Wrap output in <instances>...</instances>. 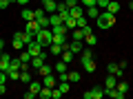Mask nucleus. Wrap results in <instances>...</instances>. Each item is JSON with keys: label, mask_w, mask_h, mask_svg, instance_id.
Returning a JSON list of instances; mask_svg holds the SVG:
<instances>
[{"label": "nucleus", "mask_w": 133, "mask_h": 99, "mask_svg": "<svg viewBox=\"0 0 133 99\" xmlns=\"http://www.w3.org/2000/svg\"><path fill=\"white\" fill-rule=\"evenodd\" d=\"M56 73H66V62H58V64H56Z\"/></svg>", "instance_id": "32"}, {"label": "nucleus", "mask_w": 133, "mask_h": 99, "mask_svg": "<svg viewBox=\"0 0 133 99\" xmlns=\"http://www.w3.org/2000/svg\"><path fill=\"white\" fill-rule=\"evenodd\" d=\"M104 95H109V97H113V99H124V93H120L118 88H107Z\"/></svg>", "instance_id": "12"}, {"label": "nucleus", "mask_w": 133, "mask_h": 99, "mask_svg": "<svg viewBox=\"0 0 133 99\" xmlns=\"http://www.w3.org/2000/svg\"><path fill=\"white\" fill-rule=\"evenodd\" d=\"M14 38H18V40H22L24 44H29V42H31V40H36V35H31V33L22 31V33H14Z\"/></svg>", "instance_id": "9"}, {"label": "nucleus", "mask_w": 133, "mask_h": 99, "mask_svg": "<svg viewBox=\"0 0 133 99\" xmlns=\"http://www.w3.org/2000/svg\"><path fill=\"white\" fill-rule=\"evenodd\" d=\"M40 29H42V27H40V22H38V20H29V22H27V29H24V31H27V33H31V35H36V33H38Z\"/></svg>", "instance_id": "7"}, {"label": "nucleus", "mask_w": 133, "mask_h": 99, "mask_svg": "<svg viewBox=\"0 0 133 99\" xmlns=\"http://www.w3.org/2000/svg\"><path fill=\"white\" fill-rule=\"evenodd\" d=\"M69 15H73V18H80V15H84V9H82L80 5H76V7H71V9H69Z\"/></svg>", "instance_id": "16"}, {"label": "nucleus", "mask_w": 133, "mask_h": 99, "mask_svg": "<svg viewBox=\"0 0 133 99\" xmlns=\"http://www.w3.org/2000/svg\"><path fill=\"white\" fill-rule=\"evenodd\" d=\"M58 88L62 90V95H64V93H69V81H58Z\"/></svg>", "instance_id": "35"}, {"label": "nucleus", "mask_w": 133, "mask_h": 99, "mask_svg": "<svg viewBox=\"0 0 133 99\" xmlns=\"http://www.w3.org/2000/svg\"><path fill=\"white\" fill-rule=\"evenodd\" d=\"M5 93H7V86H5V84H0V95H5Z\"/></svg>", "instance_id": "43"}, {"label": "nucleus", "mask_w": 133, "mask_h": 99, "mask_svg": "<svg viewBox=\"0 0 133 99\" xmlns=\"http://www.w3.org/2000/svg\"><path fill=\"white\" fill-rule=\"evenodd\" d=\"M115 88H118V90H120V93H124V95H127V93H129V84H127V81H122V79H120V81H118V84H115Z\"/></svg>", "instance_id": "27"}, {"label": "nucleus", "mask_w": 133, "mask_h": 99, "mask_svg": "<svg viewBox=\"0 0 133 99\" xmlns=\"http://www.w3.org/2000/svg\"><path fill=\"white\" fill-rule=\"evenodd\" d=\"M91 57H93V51H91V46H89V48H82L80 60H91Z\"/></svg>", "instance_id": "30"}, {"label": "nucleus", "mask_w": 133, "mask_h": 99, "mask_svg": "<svg viewBox=\"0 0 133 99\" xmlns=\"http://www.w3.org/2000/svg\"><path fill=\"white\" fill-rule=\"evenodd\" d=\"M84 42H87V46H95V44H98V38H95L93 33H89V35L84 38Z\"/></svg>", "instance_id": "24"}, {"label": "nucleus", "mask_w": 133, "mask_h": 99, "mask_svg": "<svg viewBox=\"0 0 133 99\" xmlns=\"http://www.w3.org/2000/svg\"><path fill=\"white\" fill-rule=\"evenodd\" d=\"M9 2H11V5H14V2H18V0H9Z\"/></svg>", "instance_id": "47"}, {"label": "nucleus", "mask_w": 133, "mask_h": 99, "mask_svg": "<svg viewBox=\"0 0 133 99\" xmlns=\"http://www.w3.org/2000/svg\"><path fill=\"white\" fill-rule=\"evenodd\" d=\"M40 88H42V84H40V81H31V84H29V90L24 93V97H27V99H33V97H38Z\"/></svg>", "instance_id": "3"}, {"label": "nucleus", "mask_w": 133, "mask_h": 99, "mask_svg": "<svg viewBox=\"0 0 133 99\" xmlns=\"http://www.w3.org/2000/svg\"><path fill=\"white\" fill-rule=\"evenodd\" d=\"M82 62V68H84L87 73H93L95 71V62H93V57H91V60H80Z\"/></svg>", "instance_id": "11"}, {"label": "nucleus", "mask_w": 133, "mask_h": 99, "mask_svg": "<svg viewBox=\"0 0 133 99\" xmlns=\"http://www.w3.org/2000/svg\"><path fill=\"white\" fill-rule=\"evenodd\" d=\"M95 22H98V27H100V29H111V27L115 24V15L111 13V11L102 9V11H100V15L95 18Z\"/></svg>", "instance_id": "1"}, {"label": "nucleus", "mask_w": 133, "mask_h": 99, "mask_svg": "<svg viewBox=\"0 0 133 99\" xmlns=\"http://www.w3.org/2000/svg\"><path fill=\"white\" fill-rule=\"evenodd\" d=\"M9 5H11L9 0H0V9H7V7H9Z\"/></svg>", "instance_id": "41"}, {"label": "nucleus", "mask_w": 133, "mask_h": 99, "mask_svg": "<svg viewBox=\"0 0 133 99\" xmlns=\"http://www.w3.org/2000/svg\"><path fill=\"white\" fill-rule=\"evenodd\" d=\"M127 5H129V9H131V11H133V0H131V2H127Z\"/></svg>", "instance_id": "46"}, {"label": "nucleus", "mask_w": 133, "mask_h": 99, "mask_svg": "<svg viewBox=\"0 0 133 99\" xmlns=\"http://www.w3.org/2000/svg\"><path fill=\"white\" fill-rule=\"evenodd\" d=\"M20 60H22V62H31V53H29V51H22V53H20Z\"/></svg>", "instance_id": "36"}, {"label": "nucleus", "mask_w": 133, "mask_h": 99, "mask_svg": "<svg viewBox=\"0 0 133 99\" xmlns=\"http://www.w3.org/2000/svg\"><path fill=\"white\" fill-rule=\"evenodd\" d=\"M22 20H27V22H29V20H36L33 9H27V7H24V9H22Z\"/></svg>", "instance_id": "22"}, {"label": "nucleus", "mask_w": 133, "mask_h": 99, "mask_svg": "<svg viewBox=\"0 0 133 99\" xmlns=\"http://www.w3.org/2000/svg\"><path fill=\"white\" fill-rule=\"evenodd\" d=\"M0 57H2V51H0Z\"/></svg>", "instance_id": "48"}, {"label": "nucleus", "mask_w": 133, "mask_h": 99, "mask_svg": "<svg viewBox=\"0 0 133 99\" xmlns=\"http://www.w3.org/2000/svg\"><path fill=\"white\" fill-rule=\"evenodd\" d=\"M115 84H118V77H115V75H109V77H107V81H104V90H107V88H115Z\"/></svg>", "instance_id": "19"}, {"label": "nucleus", "mask_w": 133, "mask_h": 99, "mask_svg": "<svg viewBox=\"0 0 133 99\" xmlns=\"http://www.w3.org/2000/svg\"><path fill=\"white\" fill-rule=\"evenodd\" d=\"M42 86H49V88H56V86H58V79L51 75V73H49V75H44V77H42Z\"/></svg>", "instance_id": "8"}, {"label": "nucleus", "mask_w": 133, "mask_h": 99, "mask_svg": "<svg viewBox=\"0 0 133 99\" xmlns=\"http://www.w3.org/2000/svg\"><path fill=\"white\" fill-rule=\"evenodd\" d=\"M49 24H51V27H56V24H62L60 15H58V13H49Z\"/></svg>", "instance_id": "23"}, {"label": "nucleus", "mask_w": 133, "mask_h": 99, "mask_svg": "<svg viewBox=\"0 0 133 99\" xmlns=\"http://www.w3.org/2000/svg\"><path fill=\"white\" fill-rule=\"evenodd\" d=\"M80 5H84V7H93V5H95V0H80Z\"/></svg>", "instance_id": "40"}, {"label": "nucleus", "mask_w": 133, "mask_h": 99, "mask_svg": "<svg viewBox=\"0 0 133 99\" xmlns=\"http://www.w3.org/2000/svg\"><path fill=\"white\" fill-rule=\"evenodd\" d=\"M38 73H40V75H42V77H44V75H49V73H51V66H49L47 62H44V64H42V66H40V68H38Z\"/></svg>", "instance_id": "28"}, {"label": "nucleus", "mask_w": 133, "mask_h": 99, "mask_svg": "<svg viewBox=\"0 0 133 99\" xmlns=\"http://www.w3.org/2000/svg\"><path fill=\"white\" fill-rule=\"evenodd\" d=\"M73 55H76V53H73L71 48H64V51L60 53V60L66 62V64H71V62H73Z\"/></svg>", "instance_id": "10"}, {"label": "nucleus", "mask_w": 133, "mask_h": 99, "mask_svg": "<svg viewBox=\"0 0 133 99\" xmlns=\"http://www.w3.org/2000/svg\"><path fill=\"white\" fill-rule=\"evenodd\" d=\"M62 51H64V48H62L60 44H51V46H49V53H51V55H60Z\"/></svg>", "instance_id": "25"}, {"label": "nucleus", "mask_w": 133, "mask_h": 99, "mask_svg": "<svg viewBox=\"0 0 133 99\" xmlns=\"http://www.w3.org/2000/svg\"><path fill=\"white\" fill-rule=\"evenodd\" d=\"M2 48H5V40H0V51H2Z\"/></svg>", "instance_id": "45"}, {"label": "nucleus", "mask_w": 133, "mask_h": 99, "mask_svg": "<svg viewBox=\"0 0 133 99\" xmlns=\"http://www.w3.org/2000/svg\"><path fill=\"white\" fill-rule=\"evenodd\" d=\"M9 66H11V55H9V53H2V57H0V71L7 73V71H9Z\"/></svg>", "instance_id": "5"}, {"label": "nucleus", "mask_w": 133, "mask_h": 99, "mask_svg": "<svg viewBox=\"0 0 133 99\" xmlns=\"http://www.w3.org/2000/svg\"><path fill=\"white\" fill-rule=\"evenodd\" d=\"M69 48H71L73 53H82V42L80 40H71V42H69Z\"/></svg>", "instance_id": "17"}, {"label": "nucleus", "mask_w": 133, "mask_h": 99, "mask_svg": "<svg viewBox=\"0 0 133 99\" xmlns=\"http://www.w3.org/2000/svg\"><path fill=\"white\" fill-rule=\"evenodd\" d=\"M71 40H80V42H82V40H84V29L76 27V29H73V33H71Z\"/></svg>", "instance_id": "14"}, {"label": "nucleus", "mask_w": 133, "mask_h": 99, "mask_svg": "<svg viewBox=\"0 0 133 99\" xmlns=\"http://www.w3.org/2000/svg\"><path fill=\"white\" fill-rule=\"evenodd\" d=\"M7 77L14 79V81H18L20 79V71H18V68H9V71H7Z\"/></svg>", "instance_id": "20"}, {"label": "nucleus", "mask_w": 133, "mask_h": 99, "mask_svg": "<svg viewBox=\"0 0 133 99\" xmlns=\"http://www.w3.org/2000/svg\"><path fill=\"white\" fill-rule=\"evenodd\" d=\"M24 46H27V44H24L22 40H18V38H14V48H16V51H22Z\"/></svg>", "instance_id": "31"}, {"label": "nucleus", "mask_w": 133, "mask_h": 99, "mask_svg": "<svg viewBox=\"0 0 133 99\" xmlns=\"http://www.w3.org/2000/svg\"><path fill=\"white\" fill-rule=\"evenodd\" d=\"M107 11H111L113 15H118V11H120V2H118V0H111L109 7H107Z\"/></svg>", "instance_id": "18"}, {"label": "nucleus", "mask_w": 133, "mask_h": 99, "mask_svg": "<svg viewBox=\"0 0 133 99\" xmlns=\"http://www.w3.org/2000/svg\"><path fill=\"white\" fill-rule=\"evenodd\" d=\"M7 79H9V77H7V73H2V71H0V84H5Z\"/></svg>", "instance_id": "42"}, {"label": "nucleus", "mask_w": 133, "mask_h": 99, "mask_svg": "<svg viewBox=\"0 0 133 99\" xmlns=\"http://www.w3.org/2000/svg\"><path fill=\"white\" fill-rule=\"evenodd\" d=\"M98 15H100V7H87V18H91V20H95V18H98Z\"/></svg>", "instance_id": "15"}, {"label": "nucleus", "mask_w": 133, "mask_h": 99, "mask_svg": "<svg viewBox=\"0 0 133 99\" xmlns=\"http://www.w3.org/2000/svg\"><path fill=\"white\" fill-rule=\"evenodd\" d=\"M87 20H89L87 15H80V18H78V27H84V24H87Z\"/></svg>", "instance_id": "39"}, {"label": "nucleus", "mask_w": 133, "mask_h": 99, "mask_svg": "<svg viewBox=\"0 0 133 99\" xmlns=\"http://www.w3.org/2000/svg\"><path fill=\"white\" fill-rule=\"evenodd\" d=\"M62 24H64V27L69 29V31H73V29L78 27V20L73 18V15H66V20H64V22H62Z\"/></svg>", "instance_id": "13"}, {"label": "nucleus", "mask_w": 133, "mask_h": 99, "mask_svg": "<svg viewBox=\"0 0 133 99\" xmlns=\"http://www.w3.org/2000/svg\"><path fill=\"white\" fill-rule=\"evenodd\" d=\"M107 71H109V73H111V75H115V73H118V71H122V68H120V66H118V64H113V62H111V64H109V66H107Z\"/></svg>", "instance_id": "33"}, {"label": "nucleus", "mask_w": 133, "mask_h": 99, "mask_svg": "<svg viewBox=\"0 0 133 99\" xmlns=\"http://www.w3.org/2000/svg\"><path fill=\"white\" fill-rule=\"evenodd\" d=\"M33 15H36V20H40V18L47 15V11H44V9H36V11H33Z\"/></svg>", "instance_id": "37"}, {"label": "nucleus", "mask_w": 133, "mask_h": 99, "mask_svg": "<svg viewBox=\"0 0 133 99\" xmlns=\"http://www.w3.org/2000/svg\"><path fill=\"white\" fill-rule=\"evenodd\" d=\"M36 42H40L44 48H49V46H51V42H53V31H51V27L40 29V31L36 33Z\"/></svg>", "instance_id": "2"}, {"label": "nucleus", "mask_w": 133, "mask_h": 99, "mask_svg": "<svg viewBox=\"0 0 133 99\" xmlns=\"http://www.w3.org/2000/svg\"><path fill=\"white\" fill-rule=\"evenodd\" d=\"M38 97H42V99H51V88H49V86H42V88H40V93H38Z\"/></svg>", "instance_id": "21"}, {"label": "nucleus", "mask_w": 133, "mask_h": 99, "mask_svg": "<svg viewBox=\"0 0 133 99\" xmlns=\"http://www.w3.org/2000/svg\"><path fill=\"white\" fill-rule=\"evenodd\" d=\"M42 9L47 11V13H56L58 11V2L56 0H42Z\"/></svg>", "instance_id": "6"}, {"label": "nucleus", "mask_w": 133, "mask_h": 99, "mask_svg": "<svg viewBox=\"0 0 133 99\" xmlns=\"http://www.w3.org/2000/svg\"><path fill=\"white\" fill-rule=\"evenodd\" d=\"M20 81H24V84H31V73H29V71H20Z\"/></svg>", "instance_id": "26"}, {"label": "nucleus", "mask_w": 133, "mask_h": 99, "mask_svg": "<svg viewBox=\"0 0 133 99\" xmlns=\"http://www.w3.org/2000/svg\"><path fill=\"white\" fill-rule=\"evenodd\" d=\"M102 95H104V88L95 86V88H91L89 93H84V99H102Z\"/></svg>", "instance_id": "4"}, {"label": "nucleus", "mask_w": 133, "mask_h": 99, "mask_svg": "<svg viewBox=\"0 0 133 99\" xmlns=\"http://www.w3.org/2000/svg\"><path fill=\"white\" fill-rule=\"evenodd\" d=\"M76 81H80V73L71 71V73H69V84H76Z\"/></svg>", "instance_id": "29"}, {"label": "nucleus", "mask_w": 133, "mask_h": 99, "mask_svg": "<svg viewBox=\"0 0 133 99\" xmlns=\"http://www.w3.org/2000/svg\"><path fill=\"white\" fill-rule=\"evenodd\" d=\"M38 22H40V27H42V29H47V27H51V24H49V15H44V18H40Z\"/></svg>", "instance_id": "38"}, {"label": "nucleus", "mask_w": 133, "mask_h": 99, "mask_svg": "<svg viewBox=\"0 0 133 99\" xmlns=\"http://www.w3.org/2000/svg\"><path fill=\"white\" fill-rule=\"evenodd\" d=\"M27 2H31V0H18V5H27Z\"/></svg>", "instance_id": "44"}, {"label": "nucleus", "mask_w": 133, "mask_h": 99, "mask_svg": "<svg viewBox=\"0 0 133 99\" xmlns=\"http://www.w3.org/2000/svg\"><path fill=\"white\" fill-rule=\"evenodd\" d=\"M109 2H111V0H95V7H100V11H102V9L109 7Z\"/></svg>", "instance_id": "34"}]
</instances>
